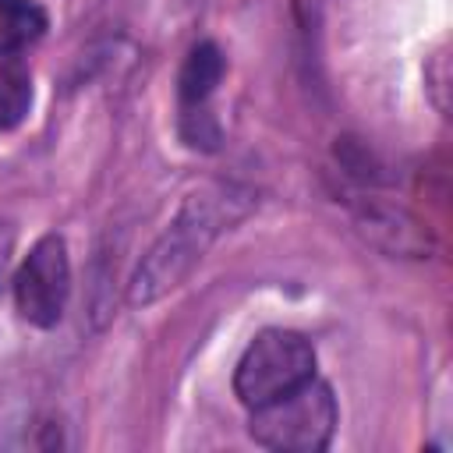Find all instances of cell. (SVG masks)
<instances>
[{
  "label": "cell",
  "instance_id": "obj_2",
  "mask_svg": "<svg viewBox=\"0 0 453 453\" xmlns=\"http://www.w3.org/2000/svg\"><path fill=\"white\" fill-rule=\"evenodd\" d=\"M336 418L340 411L329 382L311 375L301 386L280 393L276 400L251 407L248 435L276 453H319L329 446Z\"/></svg>",
  "mask_w": 453,
  "mask_h": 453
},
{
  "label": "cell",
  "instance_id": "obj_7",
  "mask_svg": "<svg viewBox=\"0 0 453 453\" xmlns=\"http://www.w3.org/2000/svg\"><path fill=\"white\" fill-rule=\"evenodd\" d=\"M32 110V74L21 64L0 71V131L18 127Z\"/></svg>",
  "mask_w": 453,
  "mask_h": 453
},
{
  "label": "cell",
  "instance_id": "obj_3",
  "mask_svg": "<svg viewBox=\"0 0 453 453\" xmlns=\"http://www.w3.org/2000/svg\"><path fill=\"white\" fill-rule=\"evenodd\" d=\"M315 375V347L297 329H262L234 368V393L244 407L276 400Z\"/></svg>",
  "mask_w": 453,
  "mask_h": 453
},
{
  "label": "cell",
  "instance_id": "obj_5",
  "mask_svg": "<svg viewBox=\"0 0 453 453\" xmlns=\"http://www.w3.org/2000/svg\"><path fill=\"white\" fill-rule=\"evenodd\" d=\"M226 71V57L216 42H195L180 64V78H177V96H180V110H202L209 106L216 85L223 81Z\"/></svg>",
  "mask_w": 453,
  "mask_h": 453
},
{
  "label": "cell",
  "instance_id": "obj_1",
  "mask_svg": "<svg viewBox=\"0 0 453 453\" xmlns=\"http://www.w3.org/2000/svg\"><path fill=\"white\" fill-rule=\"evenodd\" d=\"M251 202H255L251 191L237 184H209L191 191L177 209V216L170 219V226L156 237V244L138 262L127 283V301L134 308H145L166 297L173 287H180L191 276V269L205 258L209 244L248 216Z\"/></svg>",
  "mask_w": 453,
  "mask_h": 453
},
{
  "label": "cell",
  "instance_id": "obj_6",
  "mask_svg": "<svg viewBox=\"0 0 453 453\" xmlns=\"http://www.w3.org/2000/svg\"><path fill=\"white\" fill-rule=\"evenodd\" d=\"M50 18L32 0H0V57H14L46 32Z\"/></svg>",
  "mask_w": 453,
  "mask_h": 453
},
{
  "label": "cell",
  "instance_id": "obj_4",
  "mask_svg": "<svg viewBox=\"0 0 453 453\" xmlns=\"http://www.w3.org/2000/svg\"><path fill=\"white\" fill-rule=\"evenodd\" d=\"M71 294V258L60 234L39 237L14 273V304L18 315L39 329H50L64 319Z\"/></svg>",
  "mask_w": 453,
  "mask_h": 453
}]
</instances>
